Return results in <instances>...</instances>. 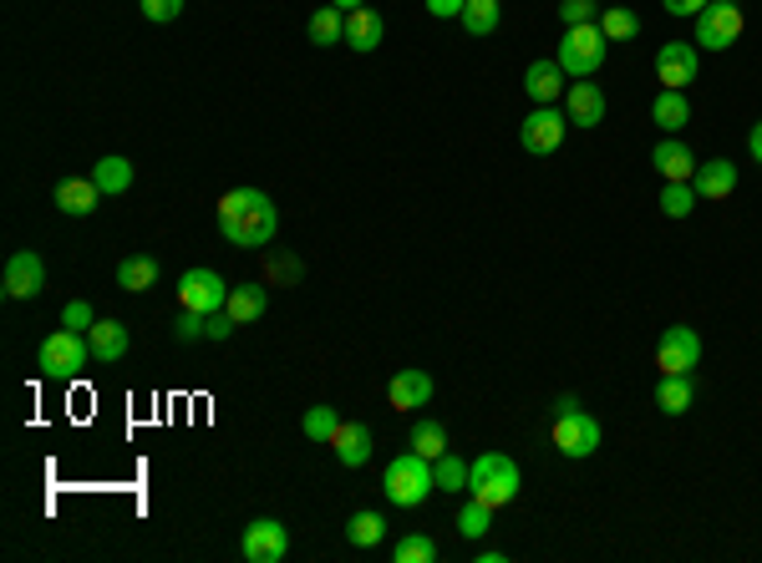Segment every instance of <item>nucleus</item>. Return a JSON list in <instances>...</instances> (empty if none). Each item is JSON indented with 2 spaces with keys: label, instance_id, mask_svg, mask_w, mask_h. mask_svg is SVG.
<instances>
[{
  "label": "nucleus",
  "instance_id": "f257e3e1",
  "mask_svg": "<svg viewBox=\"0 0 762 563\" xmlns=\"http://www.w3.org/2000/svg\"><path fill=\"white\" fill-rule=\"evenodd\" d=\"M280 229V208L264 188H235L219 198V234L239 249H264Z\"/></svg>",
  "mask_w": 762,
  "mask_h": 563
},
{
  "label": "nucleus",
  "instance_id": "58836bf2",
  "mask_svg": "<svg viewBox=\"0 0 762 563\" xmlns=\"http://www.w3.org/2000/svg\"><path fill=\"white\" fill-rule=\"evenodd\" d=\"M600 21V0H559V26H590Z\"/></svg>",
  "mask_w": 762,
  "mask_h": 563
},
{
  "label": "nucleus",
  "instance_id": "a211bd4d",
  "mask_svg": "<svg viewBox=\"0 0 762 563\" xmlns=\"http://www.w3.org/2000/svg\"><path fill=\"white\" fill-rule=\"evenodd\" d=\"M651 163H656V173H661L666 183H692L696 179V158H692V148L681 138H661L651 148Z\"/></svg>",
  "mask_w": 762,
  "mask_h": 563
},
{
  "label": "nucleus",
  "instance_id": "bb28decb",
  "mask_svg": "<svg viewBox=\"0 0 762 563\" xmlns=\"http://www.w3.org/2000/svg\"><path fill=\"white\" fill-rule=\"evenodd\" d=\"M92 179H98V188L102 193H127L133 188V163H127L123 152H107V158H98V168H92Z\"/></svg>",
  "mask_w": 762,
  "mask_h": 563
},
{
  "label": "nucleus",
  "instance_id": "c9c22d12",
  "mask_svg": "<svg viewBox=\"0 0 762 563\" xmlns=\"http://www.w3.org/2000/svg\"><path fill=\"white\" fill-rule=\"evenodd\" d=\"M696 204H702V198H696L692 183H666V188H661V214H666V219H686Z\"/></svg>",
  "mask_w": 762,
  "mask_h": 563
},
{
  "label": "nucleus",
  "instance_id": "f3484780",
  "mask_svg": "<svg viewBox=\"0 0 762 563\" xmlns=\"http://www.w3.org/2000/svg\"><path fill=\"white\" fill-rule=\"evenodd\" d=\"M432 391H437V386H432V376L417 371V366H407V371H397L387 381V401L397 406V412H417V406H428Z\"/></svg>",
  "mask_w": 762,
  "mask_h": 563
},
{
  "label": "nucleus",
  "instance_id": "9b49d317",
  "mask_svg": "<svg viewBox=\"0 0 762 563\" xmlns=\"http://www.w3.org/2000/svg\"><path fill=\"white\" fill-rule=\"evenodd\" d=\"M696 71H702L696 42H666L656 51V82H661V92H686L696 82Z\"/></svg>",
  "mask_w": 762,
  "mask_h": 563
},
{
  "label": "nucleus",
  "instance_id": "a18cd8bd",
  "mask_svg": "<svg viewBox=\"0 0 762 563\" xmlns=\"http://www.w3.org/2000/svg\"><path fill=\"white\" fill-rule=\"evenodd\" d=\"M229 335H235V320L224 315V310L219 315H208V341H229Z\"/></svg>",
  "mask_w": 762,
  "mask_h": 563
},
{
  "label": "nucleus",
  "instance_id": "2f4dec72",
  "mask_svg": "<svg viewBox=\"0 0 762 563\" xmlns=\"http://www.w3.org/2000/svg\"><path fill=\"white\" fill-rule=\"evenodd\" d=\"M600 31H605L610 42H636L640 21H636V11H625V5H605V11H600Z\"/></svg>",
  "mask_w": 762,
  "mask_h": 563
},
{
  "label": "nucleus",
  "instance_id": "8fccbe9b",
  "mask_svg": "<svg viewBox=\"0 0 762 563\" xmlns=\"http://www.w3.org/2000/svg\"><path fill=\"white\" fill-rule=\"evenodd\" d=\"M732 5H742V0H732Z\"/></svg>",
  "mask_w": 762,
  "mask_h": 563
},
{
  "label": "nucleus",
  "instance_id": "423d86ee",
  "mask_svg": "<svg viewBox=\"0 0 762 563\" xmlns=\"http://www.w3.org/2000/svg\"><path fill=\"white\" fill-rule=\"evenodd\" d=\"M692 21H696V31H692L696 51H727V46H737L742 26H748L742 5H732V0H712L707 11L692 15Z\"/></svg>",
  "mask_w": 762,
  "mask_h": 563
},
{
  "label": "nucleus",
  "instance_id": "b1692460",
  "mask_svg": "<svg viewBox=\"0 0 762 563\" xmlns=\"http://www.w3.org/2000/svg\"><path fill=\"white\" fill-rule=\"evenodd\" d=\"M264 305H270V289H264V285H235V289H229L224 315L235 320V325H254V320L264 315Z\"/></svg>",
  "mask_w": 762,
  "mask_h": 563
},
{
  "label": "nucleus",
  "instance_id": "f8f14e48",
  "mask_svg": "<svg viewBox=\"0 0 762 563\" xmlns=\"http://www.w3.org/2000/svg\"><path fill=\"white\" fill-rule=\"evenodd\" d=\"M239 553L250 563H280L291 553V528L275 518H254L244 533H239Z\"/></svg>",
  "mask_w": 762,
  "mask_h": 563
},
{
  "label": "nucleus",
  "instance_id": "6ab92c4d",
  "mask_svg": "<svg viewBox=\"0 0 762 563\" xmlns=\"http://www.w3.org/2000/svg\"><path fill=\"white\" fill-rule=\"evenodd\" d=\"M331 447H335V462H341V468H366V462H372V426L366 422H341L335 426V437H331Z\"/></svg>",
  "mask_w": 762,
  "mask_h": 563
},
{
  "label": "nucleus",
  "instance_id": "a19ab883",
  "mask_svg": "<svg viewBox=\"0 0 762 563\" xmlns=\"http://www.w3.org/2000/svg\"><path fill=\"white\" fill-rule=\"evenodd\" d=\"M138 11L148 15L152 26H168V21H179L183 15V0H138Z\"/></svg>",
  "mask_w": 762,
  "mask_h": 563
},
{
  "label": "nucleus",
  "instance_id": "1a4fd4ad",
  "mask_svg": "<svg viewBox=\"0 0 762 563\" xmlns=\"http://www.w3.org/2000/svg\"><path fill=\"white\" fill-rule=\"evenodd\" d=\"M229 279L219 269H183L179 279V305L183 310H198V315H219L224 305H229Z\"/></svg>",
  "mask_w": 762,
  "mask_h": 563
},
{
  "label": "nucleus",
  "instance_id": "c03bdc74",
  "mask_svg": "<svg viewBox=\"0 0 762 563\" xmlns=\"http://www.w3.org/2000/svg\"><path fill=\"white\" fill-rule=\"evenodd\" d=\"M712 0H661V11L666 15H702Z\"/></svg>",
  "mask_w": 762,
  "mask_h": 563
},
{
  "label": "nucleus",
  "instance_id": "393cba45",
  "mask_svg": "<svg viewBox=\"0 0 762 563\" xmlns=\"http://www.w3.org/2000/svg\"><path fill=\"white\" fill-rule=\"evenodd\" d=\"M692 401H696L692 376H661V381H656V406H661V416H686Z\"/></svg>",
  "mask_w": 762,
  "mask_h": 563
},
{
  "label": "nucleus",
  "instance_id": "72a5a7b5",
  "mask_svg": "<svg viewBox=\"0 0 762 563\" xmlns=\"http://www.w3.org/2000/svg\"><path fill=\"white\" fill-rule=\"evenodd\" d=\"M391 563H437V543L428 533H402L391 549Z\"/></svg>",
  "mask_w": 762,
  "mask_h": 563
},
{
  "label": "nucleus",
  "instance_id": "7c9ffc66",
  "mask_svg": "<svg viewBox=\"0 0 762 563\" xmlns=\"http://www.w3.org/2000/svg\"><path fill=\"white\" fill-rule=\"evenodd\" d=\"M407 447H412L417 457L437 462V457L447 452V426H443V422H417L412 432H407Z\"/></svg>",
  "mask_w": 762,
  "mask_h": 563
},
{
  "label": "nucleus",
  "instance_id": "2eb2a0df",
  "mask_svg": "<svg viewBox=\"0 0 762 563\" xmlns=\"http://www.w3.org/2000/svg\"><path fill=\"white\" fill-rule=\"evenodd\" d=\"M524 92H528V102H534V107H555L559 92H565V67H559V61H549V56L528 61Z\"/></svg>",
  "mask_w": 762,
  "mask_h": 563
},
{
  "label": "nucleus",
  "instance_id": "dca6fc26",
  "mask_svg": "<svg viewBox=\"0 0 762 563\" xmlns=\"http://www.w3.org/2000/svg\"><path fill=\"white\" fill-rule=\"evenodd\" d=\"M692 188H696V198H707V204H721V198H732V193H737V163H732V158H712V163H696Z\"/></svg>",
  "mask_w": 762,
  "mask_h": 563
},
{
  "label": "nucleus",
  "instance_id": "20e7f679",
  "mask_svg": "<svg viewBox=\"0 0 762 563\" xmlns=\"http://www.w3.org/2000/svg\"><path fill=\"white\" fill-rule=\"evenodd\" d=\"M605 51H610V36L600 31V21H590V26H565V42H559V67H565V77H575V82H590L600 67H605Z\"/></svg>",
  "mask_w": 762,
  "mask_h": 563
},
{
  "label": "nucleus",
  "instance_id": "f704fd0d",
  "mask_svg": "<svg viewBox=\"0 0 762 563\" xmlns=\"http://www.w3.org/2000/svg\"><path fill=\"white\" fill-rule=\"evenodd\" d=\"M488 528H493V508H484L478 497H468V503H463V513H457V533L478 543V538H488Z\"/></svg>",
  "mask_w": 762,
  "mask_h": 563
},
{
  "label": "nucleus",
  "instance_id": "79ce46f5",
  "mask_svg": "<svg viewBox=\"0 0 762 563\" xmlns=\"http://www.w3.org/2000/svg\"><path fill=\"white\" fill-rule=\"evenodd\" d=\"M61 325L82 330V335H87V330L98 325V315H92V305H87V300H67V310H61Z\"/></svg>",
  "mask_w": 762,
  "mask_h": 563
},
{
  "label": "nucleus",
  "instance_id": "4468645a",
  "mask_svg": "<svg viewBox=\"0 0 762 563\" xmlns=\"http://www.w3.org/2000/svg\"><path fill=\"white\" fill-rule=\"evenodd\" d=\"M565 117L569 127H600L605 123V92L595 82H569L565 87Z\"/></svg>",
  "mask_w": 762,
  "mask_h": 563
},
{
  "label": "nucleus",
  "instance_id": "0eeeda50",
  "mask_svg": "<svg viewBox=\"0 0 762 563\" xmlns=\"http://www.w3.org/2000/svg\"><path fill=\"white\" fill-rule=\"evenodd\" d=\"M555 447L559 457H569V462H584V457L600 452V422L584 406H569V412L555 416Z\"/></svg>",
  "mask_w": 762,
  "mask_h": 563
},
{
  "label": "nucleus",
  "instance_id": "473e14b6",
  "mask_svg": "<svg viewBox=\"0 0 762 563\" xmlns=\"http://www.w3.org/2000/svg\"><path fill=\"white\" fill-rule=\"evenodd\" d=\"M432 472H437V493H468V462L457 452H443L432 462Z\"/></svg>",
  "mask_w": 762,
  "mask_h": 563
},
{
  "label": "nucleus",
  "instance_id": "39448f33",
  "mask_svg": "<svg viewBox=\"0 0 762 563\" xmlns=\"http://www.w3.org/2000/svg\"><path fill=\"white\" fill-rule=\"evenodd\" d=\"M36 366H42V376H52V381H71V376H82L87 366H98V360H92V345H87L82 330H52L42 341V351H36Z\"/></svg>",
  "mask_w": 762,
  "mask_h": 563
},
{
  "label": "nucleus",
  "instance_id": "f03ea898",
  "mask_svg": "<svg viewBox=\"0 0 762 563\" xmlns=\"http://www.w3.org/2000/svg\"><path fill=\"white\" fill-rule=\"evenodd\" d=\"M519 487H524V478H519V462L509 452H484L478 462H468V497H478L484 508H509Z\"/></svg>",
  "mask_w": 762,
  "mask_h": 563
},
{
  "label": "nucleus",
  "instance_id": "5701e85b",
  "mask_svg": "<svg viewBox=\"0 0 762 563\" xmlns=\"http://www.w3.org/2000/svg\"><path fill=\"white\" fill-rule=\"evenodd\" d=\"M651 123L661 127L666 138H676L681 127L692 123V102H686V92H656V102H651Z\"/></svg>",
  "mask_w": 762,
  "mask_h": 563
},
{
  "label": "nucleus",
  "instance_id": "ddd939ff",
  "mask_svg": "<svg viewBox=\"0 0 762 563\" xmlns=\"http://www.w3.org/2000/svg\"><path fill=\"white\" fill-rule=\"evenodd\" d=\"M0 289H5V300H36L46 289V264L36 249H21L5 260V275H0Z\"/></svg>",
  "mask_w": 762,
  "mask_h": 563
},
{
  "label": "nucleus",
  "instance_id": "ea45409f",
  "mask_svg": "<svg viewBox=\"0 0 762 563\" xmlns=\"http://www.w3.org/2000/svg\"><path fill=\"white\" fill-rule=\"evenodd\" d=\"M173 341H208V315H198V310H183L179 320H173Z\"/></svg>",
  "mask_w": 762,
  "mask_h": 563
},
{
  "label": "nucleus",
  "instance_id": "cd10ccee",
  "mask_svg": "<svg viewBox=\"0 0 762 563\" xmlns=\"http://www.w3.org/2000/svg\"><path fill=\"white\" fill-rule=\"evenodd\" d=\"M346 538H351V549H376L382 538H387V518L376 508H361V513H351V522H346Z\"/></svg>",
  "mask_w": 762,
  "mask_h": 563
},
{
  "label": "nucleus",
  "instance_id": "6e6552de",
  "mask_svg": "<svg viewBox=\"0 0 762 563\" xmlns=\"http://www.w3.org/2000/svg\"><path fill=\"white\" fill-rule=\"evenodd\" d=\"M702 360V335L692 325H666L656 341V371L661 376H692Z\"/></svg>",
  "mask_w": 762,
  "mask_h": 563
},
{
  "label": "nucleus",
  "instance_id": "c756f323",
  "mask_svg": "<svg viewBox=\"0 0 762 563\" xmlns=\"http://www.w3.org/2000/svg\"><path fill=\"white\" fill-rule=\"evenodd\" d=\"M310 42L316 46H335V42H346V11H335L331 0H326V5H320L316 15H310Z\"/></svg>",
  "mask_w": 762,
  "mask_h": 563
},
{
  "label": "nucleus",
  "instance_id": "e433bc0d",
  "mask_svg": "<svg viewBox=\"0 0 762 563\" xmlns=\"http://www.w3.org/2000/svg\"><path fill=\"white\" fill-rule=\"evenodd\" d=\"M335 426H341V416H335V406H310V412L300 416V432L310 441H331Z\"/></svg>",
  "mask_w": 762,
  "mask_h": 563
},
{
  "label": "nucleus",
  "instance_id": "37998d69",
  "mask_svg": "<svg viewBox=\"0 0 762 563\" xmlns=\"http://www.w3.org/2000/svg\"><path fill=\"white\" fill-rule=\"evenodd\" d=\"M422 5H428V15H437V21H457L468 0H422Z\"/></svg>",
  "mask_w": 762,
  "mask_h": 563
},
{
  "label": "nucleus",
  "instance_id": "7ed1b4c3",
  "mask_svg": "<svg viewBox=\"0 0 762 563\" xmlns=\"http://www.w3.org/2000/svg\"><path fill=\"white\" fill-rule=\"evenodd\" d=\"M382 493H387V503H397V508H422V503L437 493V472H432L428 457L402 452V457H391L387 472H382Z\"/></svg>",
  "mask_w": 762,
  "mask_h": 563
},
{
  "label": "nucleus",
  "instance_id": "a878e982",
  "mask_svg": "<svg viewBox=\"0 0 762 563\" xmlns=\"http://www.w3.org/2000/svg\"><path fill=\"white\" fill-rule=\"evenodd\" d=\"M158 285V260L152 254H127L123 264H117V289H127V295H143V289Z\"/></svg>",
  "mask_w": 762,
  "mask_h": 563
},
{
  "label": "nucleus",
  "instance_id": "49530a36",
  "mask_svg": "<svg viewBox=\"0 0 762 563\" xmlns=\"http://www.w3.org/2000/svg\"><path fill=\"white\" fill-rule=\"evenodd\" d=\"M748 152L762 163V123H752V133H748Z\"/></svg>",
  "mask_w": 762,
  "mask_h": 563
},
{
  "label": "nucleus",
  "instance_id": "aec40b11",
  "mask_svg": "<svg viewBox=\"0 0 762 563\" xmlns=\"http://www.w3.org/2000/svg\"><path fill=\"white\" fill-rule=\"evenodd\" d=\"M87 345H92V360H98V366H117V360L127 356L133 335H127L123 320H98V325L87 330Z\"/></svg>",
  "mask_w": 762,
  "mask_h": 563
},
{
  "label": "nucleus",
  "instance_id": "de8ad7c7",
  "mask_svg": "<svg viewBox=\"0 0 762 563\" xmlns=\"http://www.w3.org/2000/svg\"><path fill=\"white\" fill-rule=\"evenodd\" d=\"M503 559H509L503 549H478V563H503Z\"/></svg>",
  "mask_w": 762,
  "mask_h": 563
},
{
  "label": "nucleus",
  "instance_id": "c85d7f7f",
  "mask_svg": "<svg viewBox=\"0 0 762 563\" xmlns=\"http://www.w3.org/2000/svg\"><path fill=\"white\" fill-rule=\"evenodd\" d=\"M499 5H503V0H468L457 21H463V31H468V36H493V31H499V21H503Z\"/></svg>",
  "mask_w": 762,
  "mask_h": 563
},
{
  "label": "nucleus",
  "instance_id": "4be33fe9",
  "mask_svg": "<svg viewBox=\"0 0 762 563\" xmlns=\"http://www.w3.org/2000/svg\"><path fill=\"white\" fill-rule=\"evenodd\" d=\"M387 42V21L372 11V5H361V11H346V46L351 51H376V46Z\"/></svg>",
  "mask_w": 762,
  "mask_h": 563
},
{
  "label": "nucleus",
  "instance_id": "412c9836",
  "mask_svg": "<svg viewBox=\"0 0 762 563\" xmlns=\"http://www.w3.org/2000/svg\"><path fill=\"white\" fill-rule=\"evenodd\" d=\"M52 198H56V208H61V214H71V219H87V214H92V208H98L107 193L98 188V179H61Z\"/></svg>",
  "mask_w": 762,
  "mask_h": 563
},
{
  "label": "nucleus",
  "instance_id": "9d476101",
  "mask_svg": "<svg viewBox=\"0 0 762 563\" xmlns=\"http://www.w3.org/2000/svg\"><path fill=\"white\" fill-rule=\"evenodd\" d=\"M565 133H569V117H559V107H534L519 123V148L528 158H549V152L565 148Z\"/></svg>",
  "mask_w": 762,
  "mask_h": 563
},
{
  "label": "nucleus",
  "instance_id": "09e8293b",
  "mask_svg": "<svg viewBox=\"0 0 762 563\" xmlns=\"http://www.w3.org/2000/svg\"><path fill=\"white\" fill-rule=\"evenodd\" d=\"M335 11H361V5H366V0H331Z\"/></svg>",
  "mask_w": 762,
  "mask_h": 563
},
{
  "label": "nucleus",
  "instance_id": "4c0bfd02",
  "mask_svg": "<svg viewBox=\"0 0 762 563\" xmlns=\"http://www.w3.org/2000/svg\"><path fill=\"white\" fill-rule=\"evenodd\" d=\"M300 260H291V254H270V260H264V279H270V285H300Z\"/></svg>",
  "mask_w": 762,
  "mask_h": 563
}]
</instances>
